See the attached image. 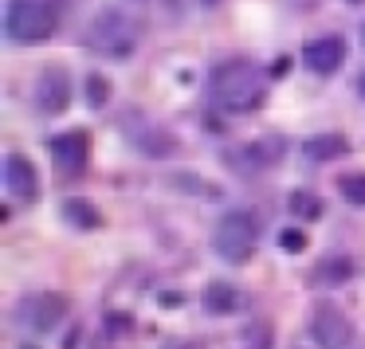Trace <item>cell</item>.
<instances>
[{
	"label": "cell",
	"mask_w": 365,
	"mask_h": 349,
	"mask_svg": "<svg viewBox=\"0 0 365 349\" xmlns=\"http://www.w3.org/2000/svg\"><path fill=\"white\" fill-rule=\"evenodd\" d=\"M32 103H36V110L48 114V118L63 114L67 106H71V75H67L63 67L40 71V79H36V87H32Z\"/></svg>",
	"instance_id": "obj_8"
},
{
	"label": "cell",
	"mask_w": 365,
	"mask_h": 349,
	"mask_svg": "<svg viewBox=\"0 0 365 349\" xmlns=\"http://www.w3.org/2000/svg\"><path fill=\"white\" fill-rule=\"evenodd\" d=\"M244 349H271V325L267 322H255L244 330Z\"/></svg>",
	"instance_id": "obj_19"
},
{
	"label": "cell",
	"mask_w": 365,
	"mask_h": 349,
	"mask_svg": "<svg viewBox=\"0 0 365 349\" xmlns=\"http://www.w3.org/2000/svg\"><path fill=\"white\" fill-rule=\"evenodd\" d=\"M287 204H291V216H299V220H307V224L322 216V200H318L314 192H291Z\"/></svg>",
	"instance_id": "obj_17"
},
{
	"label": "cell",
	"mask_w": 365,
	"mask_h": 349,
	"mask_svg": "<svg viewBox=\"0 0 365 349\" xmlns=\"http://www.w3.org/2000/svg\"><path fill=\"white\" fill-rule=\"evenodd\" d=\"M24 349H36V345H24Z\"/></svg>",
	"instance_id": "obj_28"
},
{
	"label": "cell",
	"mask_w": 365,
	"mask_h": 349,
	"mask_svg": "<svg viewBox=\"0 0 365 349\" xmlns=\"http://www.w3.org/2000/svg\"><path fill=\"white\" fill-rule=\"evenodd\" d=\"M338 189H341V200H349V204H365V173L341 177Z\"/></svg>",
	"instance_id": "obj_18"
},
{
	"label": "cell",
	"mask_w": 365,
	"mask_h": 349,
	"mask_svg": "<svg viewBox=\"0 0 365 349\" xmlns=\"http://www.w3.org/2000/svg\"><path fill=\"white\" fill-rule=\"evenodd\" d=\"M200 306L208 310V314H236L240 306H244V294L236 291V286L228 283V278H212V283L205 286V294H200Z\"/></svg>",
	"instance_id": "obj_13"
},
{
	"label": "cell",
	"mask_w": 365,
	"mask_h": 349,
	"mask_svg": "<svg viewBox=\"0 0 365 349\" xmlns=\"http://www.w3.org/2000/svg\"><path fill=\"white\" fill-rule=\"evenodd\" d=\"M106 98H110V83H106L103 75H91L87 79V103L98 110V106H106Z\"/></svg>",
	"instance_id": "obj_20"
},
{
	"label": "cell",
	"mask_w": 365,
	"mask_h": 349,
	"mask_svg": "<svg viewBox=\"0 0 365 349\" xmlns=\"http://www.w3.org/2000/svg\"><path fill=\"white\" fill-rule=\"evenodd\" d=\"M279 150H283V145H279L275 137H271V142H255V145H240V150H232L228 165L240 169V173H259V169H267L279 161Z\"/></svg>",
	"instance_id": "obj_12"
},
{
	"label": "cell",
	"mask_w": 365,
	"mask_h": 349,
	"mask_svg": "<svg viewBox=\"0 0 365 349\" xmlns=\"http://www.w3.org/2000/svg\"><path fill=\"white\" fill-rule=\"evenodd\" d=\"M51 165H56L59 177H79L87 169V134L71 130V134L56 137L51 142Z\"/></svg>",
	"instance_id": "obj_9"
},
{
	"label": "cell",
	"mask_w": 365,
	"mask_h": 349,
	"mask_svg": "<svg viewBox=\"0 0 365 349\" xmlns=\"http://www.w3.org/2000/svg\"><path fill=\"white\" fill-rule=\"evenodd\" d=\"M4 184H9V197H16V200L40 197V177H36V165L24 153H9L4 157Z\"/></svg>",
	"instance_id": "obj_10"
},
{
	"label": "cell",
	"mask_w": 365,
	"mask_h": 349,
	"mask_svg": "<svg viewBox=\"0 0 365 349\" xmlns=\"http://www.w3.org/2000/svg\"><path fill=\"white\" fill-rule=\"evenodd\" d=\"M205 4H208V9H212V4H216V0H205Z\"/></svg>",
	"instance_id": "obj_25"
},
{
	"label": "cell",
	"mask_w": 365,
	"mask_h": 349,
	"mask_svg": "<svg viewBox=\"0 0 365 349\" xmlns=\"http://www.w3.org/2000/svg\"><path fill=\"white\" fill-rule=\"evenodd\" d=\"M83 43H87L91 51H98V56H106V59H130L138 48V24L118 9H103L87 24Z\"/></svg>",
	"instance_id": "obj_4"
},
{
	"label": "cell",
	"mask_w": 365,
	"mask_h": 349,
	"mask_svg": "<svg viewBox=\"0 0 365 349\" xmlns=\"http://www.w3.org/2000/svg\"><path fill=\"white\" fill-rule=\"evenodd\" d=\"M259 236H263L259 212H252V208H232V212L220 216V224L212 231V251L224 263H232V267H244L255 255V247H259Z\"/></svg>",
	"instance_id": "obj_3"
},
{
	"label": "cell",
	"mask_w": 365,
	"mask_h": 349,
	"mask_svg": "<svg viewBox=\"0 0 365 349\" xmlns=\"http://www.w3.org/2000/svg\"><path fill=\"white\" fill-rule=\"evenodd\" d=\"M291 4H294V9H299V12H314L318 4H322V0H291Z\"/></svg>",
	"instance_id": "obj_22"
},
{
	"label": "cell",
	"mask_w": 365,
	"mask_h": 349,
	"mask_svg": "<svg viewBox=\"0 0 365 349\" xmlns=\"http://www.w3.org/2000/svg\"><path fill=\"white\" fill-rule=\"evenodd\" d=\"M349 4H365V0H349Z\"/></svg>",
	"instance_id": "obj_26"
},
{
	"label": "cell",
	"mask_w": 365,
	"mask_h": 349,
	"mask_svg": "<svg viewBox=\"0 0 365 349\" xmlns=\"http://www.w3.org/2000/svg\"><path fill=\"white\" fill-rule=\"evenodd\" d=\"M361 43H365V28H361Z\"/></svg>",
	"instance_id": "obj_27"
},
{
	"label": "cell",
	"mask_w": 365,
	"mask_h": 349,
	"mask_svg": "<svg viewBox=\"0 0 365 349\" xmlns=\"http://www.w3.org/2000/svg\"><path fill=\"white\" fill-rule=\"evenodd\" d=\"M208 98L224 114H252L267 98V71L252 59H228L208 71Z\"/></svg>",
	"instance_id": "obj_1"
},
{
	"label": "cell",
	"mask_w": 365,
	"mask_h": 349,
	"mask_svg": "<svg viewBox=\"0 0 365 349\" xmlns=\"http://www.w3.org/2000/svg\"><path fill=\"white\" fill-rule=\"evenodd\" d=\"M341 59H346V43L338 36H322V40H310L302 48V63L314 75H334L341 67Z\"/></svg>",
	"instance_id": "obj_11"
},
{
	"label": "cell",
	"mask_w": 365,
	"mask_h": 349,
	"mask_svg": "<svg viewBox=\"0 0 365 349\" xmlns=\"http://www.w3.org/2000/svg\"><path fill=\"white\" fill-rule=\"evenodd\" d=\"M122 134H126L130 145H134L142 157H150V161H165V157H173V153L181 150V142H177L173 130L161 126V122L142 118V114H130V118H122Z\"/></svg>",
	"instance_id": "obj_5"
},
{
	"label": "cell",
	"mask_w": 365,
	"mask_h": 349,
	"mask_svg": "<svg viewBox=\"0 0 365 349\" xmlns=\"http://www.w3.org/2000/svg\"><path fill=\"white\" fill-rule=\"evenodd\" d=\"M279 244H283L291 255H299L302 247H307V236H302V231H283V236H279Z\"/></svg>",
	"instance_id": "obj_21"
},
{
	"label": "cell",
	"mask_w": 365,
	"mask_h": 349,
	"mask_svg": "<svg viewBox=\"0 0 365 349\" xmlns=\"http://www.w3.org/2000/svg\"><path fill=\"white\" fill-rule=\"evenodd\" d=\"M165 349H205V345H200V341H169Z\"/></svg>",
	"instance_id": "obj_23"
},
{
	"label": "cell",
	"mask_w": 365,
	"mask_h": 349,
	"mask_svg": "<svg viewBox=\"0 0 365 349\" xmlns=\"http://www.w3.org/2000/svg\"><path fill=\"white\" fill-rule=\"evenodd\" d=\"M63 216L75 224V228H98V212H95V204H87V200H79V197L63 200Z\"/></svg>",
	"instance_id": "obj_16"
},
{
	"label": "cell",
	"mask_w": 365,
	"mask_h": 349,
	"mask_svg": "<svg viewBox=\"0 0 365 349\" xmlns=\"http://www.w3.org/2000/svg\"><path fill=\"white\" fill-rule=\"evenodd\" d=\"M349 278H354V263L346 259V255H326L322 263H314V271H310V283L314 286H346Z\"/></svg>",
	"instance_id": "obj_14"
},
{
	"label": "cell",
	"mask_w": 365,
	"mask_h": 349,
	"mask_svg": "<svg viewBox=\"0 0 365 349\" xmlns=\"http://www.w3.org/2000/svg\"><path fill=\"white\" fill-rule=\"evenodd\" d=\"M361 98H365V75H361Z\"/></svg>",
	"instance_id": "obj_24"
},
{
	"label": "cell",
	"mask_w": 365,
	"mask_h": 349,
	"mask_svg": "<svg viewBox=\"0 0 365 349\" xmlns=\"http://www.w3.org/2000/svg\"><path fill=\"white\" fill-rule=\"evenodd\" d=\"M63 0H9L4 12V36L20 48H32L56 36Z\"/></svg>",
	"instance_id": "obj_2"
},
{
	"label": "cell",
	"mask_w": 365,
	"mask_h": 349,
	"mask_svg": "<svg viewBox=\"0 0 365 349\" xmlns=\"http://www.w3.org/2000/svg\"><path fill=\"white\" fill-rule=\"evenodd\" d=\"M307 330H310V338H314L318 349H349L357 338L354 322H349L334 302H314V306H310Z\"/></svg>",
	"instance_id": "obj_7"
},
{
	"label": "cell",
	"mask_w": 365,
	"mask_h": 349,
	"mask_svg": "<svg viewBox=\"0 0 365 349\" xmlns=\"http://www.w3.org/2000/svg\"><path fill=\"white\" fill-rule=\"evenodd\" d=\"M12 318H16V325L24 333H48L67 318V298L63 294H51V291L24 294V298L16 302V314Z\"/></svg>",
	"instance_id": "obj_6"
},
{
	"label": "cell",
	"mask_w": 365,
	"mask_h": 349,
	"mask_svg": "<svg viewBox=\"0 0 365 349\" xmlns=\"http://www.w3.org/2000/svg\"><path fill=\"white\" fill-rule=\"evenodd\" d=\"M302 153H307L310 161H334V157H346L349 153V142L341 134H318L302 145Z\"/></svg>",
	"instance_id": "obj_15"
}]
</instances>
